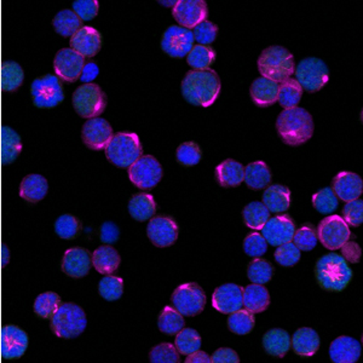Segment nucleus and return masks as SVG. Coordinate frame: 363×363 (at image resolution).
Masks as SVG:
<instances>
[{
	"mask_svg": "<svg viewBox=\"0 0 363 363\" xmlns=\"http://www.w3.org/2000/svg\"><path fill=\"white\" fill-rule=\"evenodd\" d=\"M220 80L213 69L190 70L182 82V95L196 107H210L218 99Z\"/></svg>",
	"mask_w": 363,
	"mask_h": 363,
	"instance_id": "nucleus-1",
	"label": "nucleus"
},
{
	"mask_svg": "<svg viewBox=\"0 0 363 363\" xmlns=\"http://www.w3.org/2000/svg\"><path fill=\"white\" fill-rule=\"evenodd\" d=\"M277 130L286 145H303L314 133L313 116L304 108L285 109L277 118Z\"/></svg>",
	"mask_w": 363,
	"mask_h": 363,
	"instance_id": "nucleus-2",
	"label": "nucleus"
},
{
	"mask_svg": "<svg viewBox=\"0 0 363 363\" xmlns=\"http://www.w3.org/2000/svg\"><path fill=\"white\" fill-rule=\"evenodd\" d=\"M260 74L274 83H284L294 74V55L282 46H270L265 49L258 58Z\"/></svg>",
	"mask_w": 363,
	"mask_h": 363,
	"instance_id": "nucleus-3",
	"label": "nucleus"
},
{
	"mask_svg": "<svg viewBox=\"0 0 363 363\" xmlns=\"http://www.w3.org/2000/svg\"><path fill=\"white\" fill-rule=\"evenodd\" d=\"M318 284L328 291H342L352 277V272L347 260L342 256L330 253L322 257L316 264Z\"/></svg>",
	"mask_w": 363,
	"mask_h": 363,
	"instance_id": "nucleus-4",
	"label": "nucleus"
},
{
	"mask_svg": "<svg viewBox=\"0 0 363 363\" xmlns=\"http://www.w3.org/2000/svg\"><path fill=\"white\" fill-rule=\"evenodd\" d=\"M86 326V315L74 303H65L58 306L51 316V330L58 338H78L79 335H83Z\"/></svg>",
	"mask_w": 363,
	"mask_h": 363,
	"instance_id": "nucleus-5",
	"label": "nucleus"
},
{
	"mask_svg": "<svg viewBox=\"0 0 363 363\" xmlns=\"http://www.w3.org/2000/svg\"><path fill=\"white\" fill-rule=\"evenodd\" d=\"M106 157L118 167H130L142 157L140 138L136 133H116L106 148Z\"/></svg>",
	"mask_w": 363,
	"mask_h": 363,
	"instance_id": "nucleus-6",
	"label": "nucleus"
},
{
	"mask_svg": "<svg viewBox=\"0 0 363 363\" xmlns=\"http://www.w3.org/2000/svg\"><path fill=\"white\" fill-rule=\"evenodd\" d=\"M73 107L82 118H99L107 107V96L96 84H84L73 94Z\"/></svg>",
	"mask_w": 363,
	"mask_h": 363,
	"instance_id": "nucleus-7",
	"label": "nucleus"
},
{
	"mask_svg": "<svg viewBox=\"0 0 363 363\" xmlns=\"http://www.w3.org/2000/svg\"><path fill=\"white\" fill-rule=\"evenodd\" d=\"M298 83L308 92H318L330 80V70L326 63L320 58L303 60L294 70Z\"/></svg>",
	"mask_w": 363,
	"mask_h": 363,
	"instance_id": "nucleus-8",
	"label": "nucleus"
},
{
	"mask_svg": "<svg viewBox=\"0 0 363 363\" xmlns=\"http://www.w3.org/2000/svg\"><path fill=\"white\" fill-rule=\"evenodd\" d=\"M171 301L174 309L183 316H196L206 306V296L198 284H184L174 289Z\"/></svg>",
	"mask_w": 363,
	"mask_h": 363,
	"instance_id": "nucleus-9",
	"label": "nucleus"
},
{
	"mask_svg": "<svg viewBox=\"0 0 363 363\" xmlns=\"http://www.w3.org/2000/svg\"><path fill=\"white\" fill-rule=\"evenodd\" d=\"M318 239L327 250H339L350 239V228L339 216H328L318 227Z\"/></svg>",
	"mask_w": 363,
	"mask_h": 363,
	"instance_id": "nucleus-10",
	"label": "nucleus"
},
{
	"mask_svg": "<svg viewBox=\"0 0 363 363\" xmlns=\"http://www.w3.org/2000/svg\"><path fill=\"white\" fill-rule=\"evenodd\" d=\"M128 177L140 189H152L162 178V167L154 157L145 155L128 167Z\"/></svg>",
	"mask_w": 363,
	"mask_h": 363,
	"instance_id": "nucleus-11",
	"label": "nucleus"
},
{
	"mask_svg": "<svg viewBox=\"0 0 363 363\" xmlns=\"http://www.w3.org/2000/svg\"><path fill=\"white\" fill-rule=\"evenodd\" d=\"M33 102L38 108H54L63 102L62 85L56 75H44L32 83Z\"/></svg>",
	"mask_w": 363,
	"mask_h": 363,
	"instance_id": "nucleus-12",
	"label": "nucleus"
},
{
	"mask_svg": "<svg viewBox=\"0 0 363 363\" xmlns=\"http://www.w3.org/2000/svg\"><path fill=\"white\" fill-rule=\"evenodd\" d=\"M193 46V32L179 26H172L166 29L161 40V48L171 57L182 58L188 56Z\"/></svg>",
	"mask_w": 363,
	"mask_h": 363,
	"instance_id": "nucleus-13",
	"label": "nucleus"
},
{
	"mask_svg": "<svg viewBox=\"0 0 363 363\" xmlns=\"http://www.w3.org/2000/svg\"><path fill=\"white\" fill-rule=\"evenodd\" d=\"M85 66V57L72 49L58 51L54 61L55 73L66 83L77 82Z\"/></svg>",
	"mask_w": 363,
	"mask_h": 363,
	"instance_id": "nucleus-14",
	"label": "nucleus"
},
{
	"mask_svg": "<svg viewBox=\"0 0 363 363\" xmlns=\"http://www.w3.org/2000/svg\"><path fill=\"white\" fill-rule=\"evenodd\" d=\"M82 138L91 150H104L113 138V128L107 120L94 118L85 123L82 131Z\"/></svg>",
	"mask_w": 363,
	"mask_h": 363,
	"instance_id": "nucleus-15",
	"label": "nucleus"
},
{
	"mask_svg": "<svg viewBox=\"0 0 363 363\" xmlns=\"http://www.w3.org/2000/svg\"><path fill=\"white\" fill-rule=\"evenodd\" d=\"M263 238L268 244L275 247L292 242L296 225L289 216H277L269 219L262 229Z\"/></svg>",
	"mask_w": 363,
	"mask_h": 363,
	"instance_id": "nucleus-16",
	"label": "nucleus"
},
{
	"mask_svg": "<svg viewBox=\"0 0 363 363\" xmlns=\"http://www.w3.org/2000/svg\"><path fill=\"white\" fill-rule=\"evenodd\" d=\"M28 347L26 332L13 325L3 327L0 335V351L5 359H20Z\"/></svg>",
	"mask_w": 363,
	"mask_h": 363,
	"instance_id": "nucleus-17",
	"label": "nucleus"
},
{
	"mask_svg": "<svg viewBox=\"0 0 363 363\" xmlns=\"http://www.w3.org/2000/svg\"><path fill=\"white\" fill-rule=\"evenodd\" d=\"M207 5L203 0H181L174 5V20L183 28H194L201 22L206 21Z\"/></svg>",
	"mask_w": 363,
	"mask_h": 363,
	"instance_id": "nucleus-18",
	"label": "nucleus"
},
{
	"mask_svg": "<svg viewBox=\"0 0 363 363\" xmlns=\"http://www.w3.org/2000/svg\"><path fill=\"white\" fill-rule=\"evenodd\" d=\"M147 234H148L149 240L157 247H169L171 245H174L177 240V224L174 219H171L169 217L159 216V217L150 219L148 227H147Z\"/></svg>",
	"mask_w": 363,
	"mask_h": 363,
	"instance_id": "nucleus-19",
	"label": "nucleus"
},
{
	"mask_svg": "<svg viewBox=\"0 0 363 363\" xmlns=\"http://www.w3.org/2000/svg\"><path fill=\"white\" fill-rule=\"evenodd\" d=\"M244 289L235 284L219 286L212 296V306L222 314H233L242 309Z\"/></svg>",
	"mask_w": 363,
	"mask_h": 363,
	"instance_id": "nucleus-20",
	"label": "nucleus"
},
{
	"mask_svg": "<svg viewBox=\"0 0 363 363\" xmlns=\"http://www.w3.org/2000/svg\"><path fill=\"white\" fill-rule=\"evenodd\" d=\"M92 267L90 253L80 247L67 250L62 259V270L66 275L74 279L86 277Z\"/></svg>",
	"mask_w": 363,
	"mask_h": 363,
	"instance_id": "nucleus-21",
	"label": "nucleus"
},
{
	"mask_svg": "<svg viewBox=\"0 0 363 363\" xmlns=\"http://www.w3.org/2000/svg\"><path fill=\"white\" fill-rule=\"evenodd\" d=\"M332 190L337 198L342 201H354L361 196L363 191V182L359 174L352 172H340L332 182Z\"/></svg>",
	"mask_w": 363,
	"mask_h": 363,
	"instance_id": "nucleus-22",
	"label": "nucleus"
},
{
	"mask_svg": "<svg viewBox=\"0 0 363 363\" xmlns=\"http://www.w3.org/2000/svg\"><path fill=\"white\" fill-rule=\"evenodd\" d=\"M70 46L83 57H94L99 54L102 46L101 34L92 27H83L70 38Z\"/></svg>",
	"mask_w": 363,
	"mask_h": 363,
	"instance_id": "nucleus-23",
	"label": "nucleus"
},
{
	"mask_svg": "<svg viewBox=\"0 0 363 363\" xmlns=\"http://www.w3.org/2000/svg\"><path fill=\"white\" fill-rule=\"evenodd\" d=\"M330 359L333 363H356L361 356V344L351 337H339L330 344Z\"/></svg>",
	"mask_w": 363,
	"mask_h": 363,
	"instance_id": "nucleus-24",
	"label": "nucleus"
},
{
	"mask_svg": "<svg viewBox=\"0 0 363 363\" xmlns=\"http://www.w3.org/2000/svg\"><path fill=\"white\" fill-rule=\"evenodd\" d=\"M49 183L42 174H28L21 182L20 196L29 203H39L45 198Z\"/></svg>",
	"mask_w": 363,
	"mask_h": 363,
	"instance_id": "nucleus-25",
	"label": "nucleus"
},
{
	"mask_svg": "<svg viewBox=\"0 0 363 363\" xmlns=\"http://www.w3.org/2000/svg\"><path fill=\"white\" fill-rule=\"evenodd\" d=\"M251 97L258 107H269L277 102L279 84L274 83L269 79L258 78L252 84Z\"/></svg>",
	"mask_w": 363,
	"mask_h": 363,
	"instance_id": "nucleus-26",
	"label": "nucleus"
},
{
	"mask_svg": "<svg viewBox=\"0 0 363 363\" xmlns=\"http://www.w3.org/2000/svg\"><path fill=\"white\" fill-rule=\"evenodd\" d=\"M245 167L235 160L223 161L216 169V179L224 188L238 186L244 182Z\"/></svg>",
	"mask_w": 363,
	"mask_h": 363,
	"instance_id": "nucleus-27",
	"label": "nucleus"
},
{
	"mask_svg": "<svg viewBox=\"0 0 363 363\" xmlns=\"http://www.w3.org/2000/svg\"><path fill=\"white\" fill-rule=\"evenodd\" d=\"M242 306L252 314H259L270 306L268 289L262 285H250L244 289Z\"/></svg>",
	"mask_w": 363,
	"mask_h": 363,
	"instance_id": "nucleus-28",
	"label": "nucleus"
},
{
	"mask_svg": "<svg viewBox=\"0 0 363 363\" xmlns=\"http://www.w3.org/2000/svg\"><path fill=\"white\" fill-rule=\"evenodd\" d=\"M92 267L102 275H111L119 268L120 259L119 253L116 248L111 246H101L97 248L94 255L91 256Z\"/></svg>",
	"mask_w": 363,
	"mask_h": 363,
	"instance_id": "nucleus-29",
	"label": "nucleus"
},
{
	"mask_svg": "<svg viewBox=\"0 0 363 363\" xmlns=\"http://www.w3.org/2000/svg\"><path fill=\"white\" fill-rule=\"evenodd\" d=\"M292 347L297 355L310 357L318 352L320 347V337L313 328L304 327L294 333Z\"/></svg>",
	"mask_w": 363,
	"mask_h": 363,
	"instance_id": "nucleus-30",
	"label": "nucleus"
},
{
	"mask_svg": "<svg viewBox=\"0 0 363 363\" xmlns=\"http://www.w3.org/2000/svg\"><path fill=\"white\" fill-rule=\"evenodd\" d=\"M22 152V140L20 135L10 128H1V162L3 165H10L16 160Z\"/></svg>",
	"mask_w": 363,
	"mask_h": 363,
	"instance_id": "nucleus-31",
	"label": "nucleus"
},
{
	"mask_svg": "<svg viewBox=\"0 0 363 363\" xmlns=\"http://www.w3.org/2000/svg\"><path fill=\"white\" fill-rule=\"evenodd\" d=\"M263 205L272 213L285 212L291 205V191L287 186L280 184L269 186L263 195Z\"/></svg>",
	"mask_w": 363,
	"mask_h": 363,
	"instance_id": "nucleus-32",
	"label": "nucleus"
},
{
	"mask_svg": "<svg viewBox=\"0 0 363 363\" xmlns=\"http://www.w3.org/2000/svg\"><path fill=\"white\" fill-rule=\"evenodd\" d=\"M155 211H157V203L150 194L140 193L135 195L128 203L130 215L138 222H145L148 219L153 218Z\"/></svg>",
	"mask_w": 363,
	"mask_h": 363,
	"instance_id": "nucleus-33",
	"label": "nucleus"
},
{
	"mask_svg": "<svg viewBox=\"0 0 363 363\" xmlns=\"http://www.w3.org/2000/svg\"><path fill=\"white\" fill-rule=\"evenodd\" d=\"M263 347L269 355L284 357L291 347V337L286 330L274 328L265 333Z\"/></svg>",
	"mask_w": 363,
	"mask_h": 363,
	"instance_id": "nucleus-34",
	"label": "nucleus"
},
{
	"mask_svg": "<svg viewBox=\"0 0 363 363\" xmlns=\"http://www.w3.org/2000/svg\"><path fill=\"white\" fill-rule=\"evenodd\" d=\"M244 181L251 189H264L272 181L270 169L263 161L252 162L245 169Z\"/></svg>",
	"mask_w": 363,
	"mask_h": 363,
	"instance_id": "nucleus-35",
	"label": "nucleus"
},
{
	"mask_svg": "<svg viewBox=\"0 0 363 363\" xmlns=\"http://www.w3.org/2000/svg\"><path fill=\"white\" fill-rule=\"evenodd\" d=\"M303 96V89L296 79L289 78L279 85V94H277V102L281 107L285 109L296 108L301 102Z\"/></svg>",
	"mask_w": 363,
	"mask_h": 363,
	"instance_id": "nucleus-36",
	"label": "nucleus"
},
{
	"mask_svg": "<svg viewBox=\"0 0 363 363\" xmlns=\"http://www.w3.org/2000/svg\"><path fill=\"white\" fill-rule=\"evenodd\" d=\"M25 80L22 67L15 61H5L1 67V89L6 92H13L21 86Z\"/></svg>",
	"mask_w": 363,
	"mask_h": 363,
	"instance_id": "nucleus-37",
	"label": "nucleus"
},
{
	"mask_svg": "<svg viewBox=\"0 0 363 363\" xmlns=\"http://www.w3.org/2000/svg\"><path fill=\"white\" fill-rule=\"evenodd\" d=\"M55 30L62 37H73L82 27V20L72 10H62L54 17Z\"/></svg>",
	"mask_w": 363,
	"mask_h": 363,
	"instance_id": "nucleus-38",
	"label": "nucleus"
},
{
	"mask_svg": "<svg viewBox=\"0 0 363 363\" xmlns=\"http://www.w3.org/2000/svg\"><path fill=\"white\" fill-rule=\"evenodd\" d=\"M184 318L182 316L177 310L171 306H165L161 311L159 320H157V326L159 330L165 333V335H174L179 333L184 328Z\"/></svg>",
	"mask_w": 363,
	"mask_h": 363,
	"instance_id": "nucleus-39",
	"label": "nucleus"
},
{
	"mask_svg": "<svg viewBox=\"0 0 363 363\" xmlns=\"http://www.w3.org/2000/svg\"><path fill=\"white\" fill-rule=\"evenodd\" d=\"M242 216H244L245 224L248 228L260 230L268 222L270 212L263 205V203L253 201V203H248L247 206L245 207Z\"/></svg>",
	"mask_w": 363,
	"mask_h": 363,
	"instance_id": "nucleus-40",
	"label": "nucleus"
},
{
	"mask_svg": "<svg viewBox=\"0 0 363 363\" xmlns=\"http://www.w3.org/2000/svg\"><path fill=\"white\" fill-rule=\"evenodd\" d=\"M201 347V337L193 328H183L177 333L174 347L181 355H190L199 351Z\"/></svg>",
	"mask_w": 363,
	"mask_h": 363,
	"instance_id": "nucleus-41",
	"label": "nucleus"
},
{
	"mask_svg": "<svg viewBox=\"0 0 363 363\" xmlns=\"http://www.w3.org/2000/svg\"><path fill=\"white\" fill-rule=\"evenodd\" d=\"M216 60V51L210 46L195 45L188 54L186 62L193 70L208 69Z\"/></svg>",
	"mask_w": 363,
	"mask_h": 363,
	"instance_id": "nucleus-42",
	"label": "nucleus"
},
{
	"mask_svg": "<svg viewBox=\"0 0 363 363\" xmlns=\"http://www.w3.org/2000/svg\"><path fill=\"white\" fill-rule=\"evenodd\" d=\"M255 315L247 311V310L241 309L233 314L228 318V327L229 330L235 333V335H245L251 332L252 328L255 327Z\"/></svg>",
	"mask_w": 363,
	"mask_h": 363,
	"instance_id": "nucleus-43",
	"label": "nucleus"
},
{
	"mask_svg": "<svg viewBox=\"0 0 363 363\" xmlns=\"http://www.w3.org/2000/svg\"><path fill=\"white\" fill-rule=\"evenodd\" d=\"M61 306V298L55 292H45L38 296L34 301V313L43 318H49Z\"/></svg>",
	"mask_w": 363,
	"mask_h": 363,
	"instance_id": "nucleus-44",
	"label": "nucleus"
},
{
	"mask_svg": "<svg viewBox=\"0 0 363 363\" xmlns=\"http://www.w3.org/2000/svg\"><path fill=\"white\" fill-rule=\"evenodd\" d=\"M247 277L253 285H264L272 280V267L264 259L252 260L247 269Z\"/></svg>",
	"mask_w": 363,
	"mask_h": 363,
	"instance_id": "nucleus-45",
	"label": "nucleus"
},
{
	"mask_svg": "<svg viewBox=\"0 0 363 363\" xmlns=\"http://www.w3.org/2000/svg\"><path fill=\"white\" fill-rule=\"evenodd\" d=\"M313 205L322 215H330L338 207V198L332 188L320 190L313 196Z\"/></svg>",
	"mask_w": 363,
	"mask_h": 363,
	"instance_id": "nucleus-46",
	"label": "nucleus"
},
{
	"mask_svg": "<svg viewBox=\"0 0 363 363\" xmlns=\"http://www.w3.org/2000/svg\"><path fill=\"white\" fill-rule=\"evenodd\" d=\"M99 294L108 301H118L124 292L123 279L118 277H104L99 281Z\"/></svg>",
	"mask_w": 363,
	"mask_h": 363,
	"instance_id": "nucleus-47",
	"label": "nucleus"
},
{
	"mask_svg": "<svg viewBox=\"0 0 363 363\" xmlns=\"http://www.w3.org/2000/svg\"><path fill=\"white\" fill-rule=\"evenodd\" d=\"M150 363H181L179 354L174 344L162 342L153 347L149 354Z\"/></svg>",
	"mask_w": 363,
	"mask_h": 363,
	"instance_id": "nucleus-48",
	"label": "nucleus"
},
{
	"mask_svg": "<svg viewBox=\"0 0 363 363\" xmlns=\"http://www.w3.org/2000/svg\"><path fill=\"white\" fill-rule=\"evenodd\" d=\"M79 231L78 219L74 216L62 215L55 222V233L63 240L74 239Z\"/></svg>",
	"mask_w": 363,
	"mask_h": 363,
	"instance_id": "nucleus-49",
	"label": "nucleus"
},
{
	"mask_svg": "<svg viewBox=\"0 0 363 363\" xmlns=\"http://www.w3.org/2000/svg\"><path fill=\"white\" fill-rule=\"evenodd\" d=\"M177 160L182 165H198L201 160V152L199 145L194 142H186L179 145L177 149Z\"/></svg>",
	"mask_w": 363,
	"mask_h": 363,
	"instance_id": "nucleus-50",
	"label": "nucleus"
},
{
	"mask_svg": "<svg viewBox=\"0 0 363 363\" xmlns=\"http://www.w3.org/2000/svg\"><path fill=\"white\" fill-rule=\"evenodd\" d=\"M294 241L299 251H311L318 245V235L313 228L303 227L294 233Z\"/></svg>",
	"mask_w": 363,
	"mask_h": 363,
	"instance_id": "nucleus-51",
	"label": "nucleus"
},
{
	"mask_svg": "<svg viewBox=\"0 0 363 363\" xmlns=\"http://www.w3.org/2000/svg\"><path fill=\"white\" fill-rule=\"evenodd\" d=\"M301 251L294 246V242L279 246L275 251V259L282 267H294L301 259Z\"/></svg>",
	"mask_w": 363,
	"mask_h": 363,
	"instance_id": "nucleus-52",
	"label": "nucleus"
},
{
	"mask_svg": "<svg viewBox=\"0 0 363 363\" xmlns=\"http://www.w3.org/2000/svg\"><path fill=\"white\" fill-rule=\"evenodd\" d=\"M218 34V27L210 21H203L194 27L193 37L200 45L207 46L215 42Z\"/></svg>",
	"mask_w": 363,
	"mask_h": 363,
	"instance_id": "nucleus-53",
	"label": "nucleus"
},
{
	"mask_svg": "<svg viewBox=\"0 0 363 363\" xmlns=\"http://www.w3.org/2000/svg\"><path fill=\"white\" fill-rule=\"evenodd\" d=\"M342 217L347 225L359 227L363 222V203L362 200H354L347 203L342 210Z\"/></svg>",
	"mask_w": 363,
	"mask_h": 363,
	"instance_id": "nucleus-54",
	"label": "nucleus"
},
{
	"mask_svg": "<svg viewBox=\"0 0 363 363\" xmlns=\"http://www.w3.org/2000/svg\"><path fill=\"white\" fill-rule=\"evenodd\" d=\"M244 250L250 257H262L268 250V242L258 233H252L245 239Z\"/></svg>",
	"mask_w": 363,
	"mask_h": 363,
	"instance_id": "nucleus-55",
	"label": "nucleus"
},
{
	"mask_svg": "<svg viewBox=\"0 0 363 363\" xmlns=\"http://www.w3.org/2000/svg\"><path fill=\"white\" fill-rule=\"evenodd\" d=\"M73 13L80 20L91 21L99 13V1H96V0H77L73 3Z\"/></svg>",
	"mask_w": 363,
	"mask_h": 363,
	"instance_id": "nucleus-56",
	"label": "nucleus"
},
{
	"mask_svg": "<svg viewBox=\"0 0 363 363\" xmlns=\"http://www.w3.org/2000/svg\"><path fill=\"white\" fill-rule=\"evenodd\" d=\"M101 241L104 244L112 245L116 244L119 240L120 230L118 225L113 222H106L101 227Z\"/></svg>",
	"mask_w": 363,
	"mask_h": 363,
	"instance_id": "nucleus-57",
	"label": "nucleus"
},
{
	"mask_svg": "<svg viewBox=\"0 0 363 363\" xmlns=\"http://www.w3.org/2000/svg\"><path fill=\"white\" fill-rule=\"evenodd\" d=\"M211 363H240L239 356L229 347H222L211 357Z\"/></svg>",
	"mask_w": 363,
	"mask_h": 363,
	"instance_id": "nucleus-58",
	"label": "nucleus"
},
{
	"mask_svg": "<svg viewBox=\"0 0 363 363\" xmlns=\"http://www.w3.org/2000/svg\"><path fill=\"white\" fill-rule=\"evenodd\" d=\"M342 255L347 257V259L351 263H357L359 260V256H361V250L359 246L355 242H349L344 245L342 247Z\"/></svg>",
	"mask_w": 363,
	"mask_h": 363,
	"instance_id": "nucleus-59",
	"label": "nucleus"
},
{
	"mask_svg": "<svg viewBox=\"0 0 363 363\" xmlns=\"http://www.w3.org/2000/svg\"><path fill=\"white\" fill-rule=\"evenodd\" d=\"M99 69L97 65H95L94 62L87 63V65L84 66L80 79H82V82H84V83L90 84V82H92L99 75Z\"/></svg>",
	"mask_w": 363,
	"mask_h": 363,
	"instance_id": "nucleus-60",
	"label": "nucleus"
},
{
	"mask_svg": "<svg viewBox=\"0 0 363 363\" xmlns=\"http://www.w3.org/2000/svg\"><path fill=\"white\" fill-rule=\"evenodd\" d=\"M184 363H211V357L205 351H196L188 355Z\"/></svg>",
	"mask_w": 363,
	"mask_h": 363,
	"instance_id": "nucleus-61",
	"label": "nucleus"
},
{
	"mask_svg": "<svg viewBox=\"0 0 363 363\" xmlns=\"http://www.w3.org/2000/svg\"><path fill=\"white\" fill-rule=\"evenodd\" d=\"M1 260H3V265L6 267L9 264V262H10V251H9L8 246L6 245H3V248H1Z\"/></svg>",
	"mask_w": 363,
	"mask_h": 363,
	"instance_id": "nucleus-62",
	"label": "nucleus"
},
{
	"mask_svg": "<svg viewBox=\"0 0 363 363\" xmlns=\"http://www.w3.org/2000/svg\"><path fill=\"white\" fill-rule=\"evenodd\" d=\"M159 3L164 5V6H167V8L169 6H174V5L177 4V1H159Z\"/></svg>",
	"mask_w": 363,
	"mask_h": 363,
	"instance_id": "nucleus-63",
	"label": "nucleus"
}]
</instances>
